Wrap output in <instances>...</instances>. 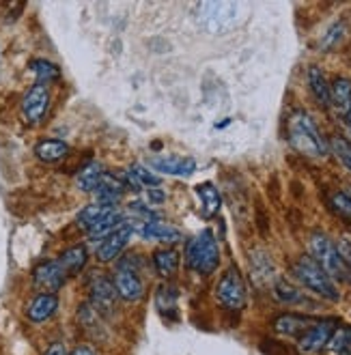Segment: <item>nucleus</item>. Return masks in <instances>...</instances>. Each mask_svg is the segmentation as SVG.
<instances>
[{
	"mask_svg": "<svg viewBox=\"0 0 351 355\" xmlns=\"http://www.w3.org/2000/svg\"><path fill=\"white\" fill-rule=\"evenodd\" d=\"M289 143L298 153L306 157H323L327 153V143L313 121V116L304 110H296L289 116Z\"/></svg>",
	"mask_w": 351,
	"mask_h": 355,
	"instance_id": "f257e3e1",
	"label": "nucleus"
},
{
	"mask_svg": "<svg viewBox=\"0 0 351 355\" xmlns=\"http://www.w3.org/2000/svg\"><path fill=\"white\" fill-rule=\"evenodd\" d=\"M186 263L199 275H211L220 265V246L209 228L192 237L186 246Z\"/></svg>",
	"mask_w": 351,
	"mask_h": 355,
	"instance_id": "f03ea898",
	"label": "nucleus"
},
{
	"mask_svg": "<svg viewBox=\"0 0 351 355\" xmlns=\"http://www.w3.org/2000/svg\"><path fill=\"white\" fill-rule=\"evenodd\" d=\"M294 278L304 289L319 295V298L325 302H339L341 300L336 282L323 271V267L313 259V256H302V259L294 265Z\"/></svg>",
	"mask_w": 351,
	"mask_h": 355,
	"instance_id": "7ed1b4c3",
	"label": "nucleus"
},
{
	"mask_svg": "<svg viewBox=\"0 0 351 355\" xmlns=\"http://www.w3.org/2000/svg\"><path fill=\"white\" fill-rule=\"evenodd\" d=\"M310 254H313V259L323 267V271L332 278L334 282L336 280H343V282H351V271L343 259L341 250L334 246V242L330 239L327 235L323 233H313L310 235Z\"/></svg>",
	"mask_w": 351,
	"mask_h": 355,
	"instance_id": "20e7f679",
	"label": "nucleus"
},
{
	"mask_svg": "<svg viewBox=\"0 0 351 355\" xmlns=\"http://www.w3.org/2000/svg\"><path fill=\"white\" fill-rule=\"evenodd\" d=\"M112 284L116 289V295L129 304H136L145 298V282L138 271V261L136 256H125L123 261L116 265V271L112 275Z\"/></svg>",
	"mask_w": 351,
	"mask_h": 355,
	"instance_id": "39448f33",
	"label": "nucleus"
},
{
	"mask_svg": "<svg viewBox=\"0 0 351 355\" xmlns=\"http://www.w3.org/2000/svg\"><path fill=\"white\" fill-rule=\"evenodd\" d=\"M216 300L226 310H235V312L244 310L248 293H246V284H244L242 273L235 267H228L220 278V282L216 286Z\"/></svg>",
	"mask_w": 351,
	"mask_h": 355,
	"instance_id": "423d86ee",
	"label": "nucleus"
},
{
	"mask_svg": "<svg viewBox=\"0 0 351 355\" xmlns=\"http://www.w3.org/2000/svg\"><path fill=\"white\" fill-rule=\"evenodd\" d=\"M240 11L242 7L237 3H205L199 9V17L209 30L222 33L240 22Z\"/></svg>",
	"mask_w": 351,
	"mask_h": 355,
	"instance_id": "0eeeda50",
	"label": "nucleus"
},
{
	"mask_svg": "<svg viewBox=\"0 0 351 355\" xmlns=\"http://www.w3.org/2000/svg\"><path fill=\"white\" fill-rule=\"evenodd\" d=\"M89 293H91V306L102 314V317H108V314L114 312L116 306V289L112 284V278H108L106 273H93V278L89 280Z\"/></svg>",
	"mask_w": 351,
	"mask_h": 355,
	"instance_id": "6e6552de",
	"label": "nucleus"
},
{
	"mask_svg": "<svg viewBox=\"0 0 351 355\" xmlns=\"http://www.w3.org/2000/svg\"><path fill=\"white\" fill-rule=\"evenodd\" d=\"M50 110V89L46 84H33L22 100V116L28 125H39Z\"/></svg>",
	"mask_w": 351,
	"mask_h": 355,
	"instance_id": "1a4fd4ad",
	"label": "nucleus"
},
{
	"mask_svg": "<svg viewBox=\"0 0 351 355\" xmlns=\"http://www.w3.org/2000/svg\"><path fill=\"white\" fill-rule=\"evenodd\" d=\"M334 325H336V321H332V319L315 321L298 338V351L304 353V355H317V353H321L325 349L330 336H332V331L336 329Z\"/></svg>",
	"mask_w": 351,
	"mask_h": 355,
	"instance_id": "9d476101",
	"label": "nucleus"
},
{
	"mask_svg": "<svg viewBox=\"0 0 351 355\" xmlns=\"http://www.w3.org/2000/svg\"><path fill=\"white\" fill-rule=\"evenodd\" d=\"M65 280H67V273L58 261H44V263H39L33 271V284L42 293H54L56 295V291L63 289Z\"/></svg>",
	"mask_w": 351,
	"mask_h": 355,
	"instance_id": "9b49d317",
	"label": "nucleus"
},
{
	"mask_svg": "<svg viewBox=\"0 0 351 355\" xmlns=\"http://www.w3.org/2000/svg\"><path fill=\"white\" fill-rule=\"evenodd\" d=\"M147 166L155 172L168 174V176H190L197 170L194 157H188V155H153L149 157Z\"/></svg>",
	"mask_w": 351,
	"mask_h": 355,
	"instance_id": "f8f14e48",
	"label": "nucleus"
},
{
	"mask_svg": "<svg viewBox=\"0 0 351 355\" xmlns=\"http://www.w3.org/2000/svg\"><path fill=\"white\" fill-rule=\"evenodd\" d=\"M132 235H134V226H132V222L121 224V226L116 228L112 235H108L106 239H102L100 244H97V248H95L97 261H102V263H110V261H114L116 256H119V254L125 250V246L129 244Z\"/></svg>",
	"mask_w": 351,
	"mask_h": 355,
	"instance_id": "ddd939ff",
	"label": "nucleus"
},
{
	"mask_svg": "<svg viewBox=\"0 0 351 355\" xmlns=\"http://www.w3.org/2000/svg\"><path fill=\"white\" fill-rule=\"evenodd\" d=\"M134 230L138 233L143 239L147 242H160V244H177L183 239V235L177 226H172L164 220H149V222H138L134 226Z\"/></svg>",
	"mask_w": 351,
	"mask_h": 355,
	"instance_id": "4468645a",
	"label": "nucleus"
},
{
	"mask_svg": "<svg viewBox=\"0 0 351 355\" xmlns=\"http://www.w3.org/2000/svg\"><path fill=\"white\" fill-rule=\"evenodd\" d=\"M58 310V295L54 293H39L26 306V317L33 323H46L50 321Z\"/></svg>",
	"mask_w": 351,
	"mask_h": 355,
	"instance_id": "2eb2a0df",
	"label": "nucleus"
},
{
	"mask_svg": "<svg viewBox=\"0 0 351 355\" xmlns=\"http://www.w3.org/2000/svg\"><path fill=\"white\" fill-rule=\"evenodd\" d=\"M127 192V185L123 183L121 176H114L110 172H104L100 185H97V190L93 192L95 194V203H104V205H112L116 207L119 205V201L123 199V194Z\"/></svg>",
	"mask_w": 351,
	"mask_h": 355,
	"instance_id": "dca6fc26",
	"label": "nucleus"
},
{
	"mask_svg": "<svg viewBox=\"0 0 351 355\" xmlns=\"http://www.w3.org/2000/svg\"><path fill=\"white\" fill-rule=\"evenodd\" d=\"M315 323V319L304 317V314L298 312H285L280 317L274 319V331L280 334V336L294 338V336H302V334Z\"/></svg>",
	"mask_w": 351,
	"mask_h": 355,
	"instance_id": "f3484780",
	"label": "nucleus"
},
{
	"mask_svg": "<svg viewBox=\"0 0 351 355\" xmlns=\"http://www.w3.org/2000/svg\"><path fill=\"white\" fill-rule=\"evenodd\" d=\"M35 155L46 164H56V162L65 160V157L69 155V145L63 143V140H58V138H46V140L37 143Z\"/></svg>",
	"mask_w": 351,
	"mask_h": 355,
	"instance_id": "a211bd4d",
	"label": "nucleus"
},
{
	"mask_svg": "<svg viewBox=\"0 0 351 355\" xmlns=\"http://www.w3.org/2000/svg\"><path fill=\"white\" fill-rule=\"evenodd\" d=\"M153 267L160 278L168 280L179 269V252L172 248H162L153 252Z\"/></svg>",
	"mask_w": 351,
	"mask_h": 355,
	"instance_id": "6ab92c4d",
	"label": "nucleus"
},
{
	"mask_svg": "<svg viewBox=\"0 0 351 355\" xmlns=\"http://www.w3.org/2000/svg\"><path fill=\"white\" fill-rule=\"evenodd\" d=\"M58 263H61V267L65 269L67 278L69 275H78L89 263V252L84 246H71L58 256Z\"/></svg>",
	"mask_w": 351,
	"mask_h": 355,
	"instance_id": "aec40b11",
	"label": "nucleus"
},
{
	"mask_svg": "<svg viewBox=\"0 0 351 355\" xmlns=\"http://www.w3.org/2000/svg\"><path fill=\"white\" fill-rule=\"evenodd\" d=\"M197 196H199V203H201V211L205 218H213V215H218L220 211V205H222V199H220V192L218 188L205 181V183H199L197 185Z\"/></svg>",
	"mask_w": 351,
	"mask_h": 355,
	"instance_id": "412c9836",
	"label": "nucleus"
},
{
	"mask_svg": "<svg viewBox=\"0 0 351 355\" xmlns=\"http://www.w3.org/2000/svg\"><path fill=\"white\" fill-rule=\"evenodd\" d=\"M104 176V166L100 162H89L87 166H82L75 174V185L80 192H87V194H93L100 185Z\"/></svg>",
	"mask_w": 351,
	"mask_h": 355,
	"instance_id": "4be33fe9",
	"label": "nucleus"
},
{
	"mask_svg": "<svg viewBox=\"0 0 351 355\" xmlns=\"http://www.w3.org/2000/svg\"><path fill=\"white\" fill-rule=\"evenodd\" d=\"M330 102H332V106L343 116H347L351 110V80H347V78H336V80L330 84Z\"/></svg>",
	"mask_w": 351,
	"mask_h": 355,
	"instance_id": "5701e85b",
	"label": "nucleus"
},
{
	"mask_svg": "<svg viewBox=\"0 0 351 355\" xmlns=\"http://www.w3.org/2000/svg\"><path fill=\"white\" fill-rule=\"evenodd\" d=\"M177 300H179V291L172 284H160L158 291H155V308L164 317H177Z\"/></svg>",
	"mask_w": 351,
	"mask_h": 355,
	"instance_id": "b1692460",
	"label": "nucleus"
},
{
	"mask_svg": "<svg viewBox=\"0 0 351 355\" xmlns=\"http://www.w3.org/2000/svg\"><path fill=\"white\" fill-rule=\"evenodd\" d=\"M121 224H125V215L116 209V211H112V213H108L106 218H102L97 224H93L87 233H89V237L91 239H95V242H102V239H106L108 235H112L116 228H119Z\"/></svg>",
	"mask_w": 351,
	"mask_h": 355,
	"instance_id": "393cba45",
	"label": "nucleus"
},
{
	"mask_svg": "<svg viewBox=\"0 0 351 355\" xmlns=\"http://www.w3.org/2000/svg\"><path fill=\"white\" fill-rule=\"evenodd\" d=\"M308 87H310V93L315 95V100L319 102V106H323V108L332 106V102H330L327 78H325V73L319 67H310L308 69Z\"/></svg>",
	"mask_w": 351,
	"mask_h": 355,
	"instance_id": "a878e982",
	"label": "nucleus"
},
{
	"mask_svg": "<svg viewBox=\"0 0 351 355\" xmlns=\"http://www.w3.org/2000/svg\"><path fill=\"white\" fill-rule=\"evenodd\" d=\"M28 69L30 73L37 78V84H50L54 80H58L61 78V69H58L54 63L46 61V58H35V61L28 63Z\"/></svg>",
	"mask_w": 351,
	"mask_h": 355,
	"instance_id": "bb28decb",
	"label": "nucleus"
},
{
	"mask_svg": "<svg viewBox=\"0 0 351 355\" xmlns=\"http://www.w3.org/2000/svg\"><path fill=\"white\" fill-rule=\"evenodd\" d=\"M116 211V207L112 205H104V203H93V205H87L80 213H78V224H80L82 228H91L93 224H97L102 218H106L108 213Z\"/></svg>",
	"mask_w": 351,
	"mask_h": 355,
	"instance_id": "cd10ccee",
	"label": "nucleus"
},
{
	"mask_svg": "<svg viewBox=\"0 0 351 355\" xmlns=\"http://www.w3.org/2000/svg\"><path fill=\"white\" fill-rule=\"evenodd\" d=\"M274 298L280 304H287V306H302V304H306L304 293H300L294 284H289L287 280H278L274 284Z\"/></svg>",
	"mask_w": 351,
	"mask_h": 355,
	"instance_id": "c85d7f7f",
	"label": "nucleus"
},
{
	"mask_svg": "<svg viewBox=\"0 0 351 355\" xmlns=\"http://www.w3.org/2000/svg\"><path fill=\"white\" fill-rule=\"evenodd\" d=\"M349 340H351V327H345V325L336 327L332 331V336H330L327 345H325V351L330 355H341V351L349 345Z\"/></svg>",
	"mask_w": 351,
	"mask_h": 355,
	"instance_id": "c756f323",
	"label": "nucleus"
},
{
	"mask_svg": "<svg viewBox=\"0 0 351 355\" xmlns=\"http://www.w3.org/2000/svg\"><path fill=\"white\" fill-rule=\"evenodd\" d=\"M332 151H334V155L339 157V162H341L347 170H351V140H349V138H345V136H334V138H332Z\"/></svg>",
	"mask_w": 351,
	"mask_h": 355,
	"instance_id": "7c9ffc66",
	"label": "nucleus"
},
{
	"mask_svg": "<svg viewBox=\"0 0 351 355\" xmlns=\"http://www.w3.org/2000/svg\"><path fill=\"white\" fill-rule=\"evenodd\" d=\"M330 205H332V209L343 215V218L351 220V192H334L332 196H330Z\"/></svg>",
	"mask_w": 351,
	"mask_h": 355,
	"instance_id": "2f4dec72",
	"label": "nucleus"
},
{
	"mask_svg": "<svg viewBox=\"0 0 351 355\" xmlns=\"http://www.w3.org/2000/svg\"><path fill=\"white\" fill-rule=\"evenodd\" d=\"M345 33H347V26H345L343 22H336L332 28H330V30L323 35L319 48H321V50H332V48H336V46L343 42V39H345Z\"/></svg>",
	"mask_w": 351,
	"mask_h": 355,
	"instance_id": "473e14b6",
	"label": "nucleus"
},
{
	"mask_svg": "<svg viewBox=\"0 0 351 355\" xmlns=\"http://www.w3.org/2000/svg\"><path fill=\"white\" fill-rule=\"evenodd\" d=\"M164 199H166V194L160 190V188H149L147 190V205L151 207V205H160V203H164Z\"/></svg>",
	"mask_w": 351,
	"mask_h": 355,
	"instance_id": "72a5a7b5",
	"label": "nucleus"
},
{
	"mask_svg": "<svg viewBox=\"0 0 351 355\" xmlns=\"http://www.w3.org/2000/svg\"><path fill=\"white\" fill-rule=\"evenodd\" d=\"M46 355H67L65 345H63V343H52V345L48 347Z\"/></svg>",
	"mask_w": 351,
	"mask_h": 355,
	"instance_id": "f704fd0d",
	"label": "nucleus"
},
{
	"mask_svg": "<svg viewBox=\"0 0 351 355\" xmlns=\"http://www.w3.org/2000/svg\"><path fill=\"white\" fill-rule=\"evenodd\" d=\"M71 355H97L91 347H87V345H82V347H75L73 351H71Z\"/></svg>",
	"mask_w": 351,
	"mask_h": 355,
	"instance_id": "c9c22d12",
	"label": "nucleus"
},
{
	"mask_svg": "<svg viewBox=\"0 0 351 355\" xmlns=\"http://www.w3.org/2000/svg\"><path fill=\"white\" fill-rule=\"evenodd\" d=\"M341 355H351V340H349V345L341 351Z\"/></svg>",
	"mask_w": 351,
	"mask_h": 355,
	"instance_id": "e433bc0d",
	"label": "nucleus"
},
{
	"mask_svg": "<svg viewBox=\"0 0 351 355\" xmlns=\"http://www.w3.org/2000/svg\"><path fill=\"white\" fill-rule=\"evenodd\" d=\"M345 118H347V125H349V129H351V110H349V114H347Z\"/></svg>",
	"mask_w": 351,
	"mask_h": 355,
	"instance_id": "4c0bfd02",
	"label": "nucleus"
}]
</instances>
